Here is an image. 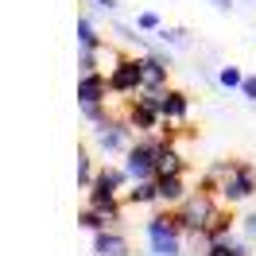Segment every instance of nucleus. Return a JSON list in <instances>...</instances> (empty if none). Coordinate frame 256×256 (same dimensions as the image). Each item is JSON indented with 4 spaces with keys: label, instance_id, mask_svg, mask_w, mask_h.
I'll return each mask as SVG.
<instances>
[{
    "label": "nucleus",
    "instance_id": "obj_4",
    "mask_svg": "<svg viewBox=\"0 0 256 256\" xmlns=\"http://www.w3.org/2000/svg\"><path fill=\"white\" fill-rule=\"evenodd\" d=\"M218 198H222L225 206H237V202H248V198H256V171H252V163L240 160L237 167H233V171L222 178Z\"/></svg>",
    "mask_w": 256,
    "mask_h": 256
},
{
    "label": "nucleus",
    "instance_id": "obj_11",
    "mask_svg": "<svg viewBox=\"0 0 256 256\" xmlns=\"http://www.w3.org/2000/svg\"><path fill=\"white\" fill-rule=\"evenodd\" d=\"M94 252L97 256H128L132 248H128V237L120 229H101V233H94Z\"/></svg>",
    "mask_w": 256,
    "mask_h": 256
},
{
    "label": "nucleus",
    "instance_id": "obj_5",
    "mask_svg": "<svg viewBox=\"0 0 256 256\" xmlns=\"http://www.w3.org/2000/svg\"><path fill=\"white\" fill-rule=\"evenodd\" d=\"M171 86V54L163 47L140 54V90H167Z\"/></svg>",
    "mask_w": 256,
    "mask_h": 256
},
{
    "label": "nucleus",
    "instance_id": "obj_23",
    "mask_svg": "<svg viewBox=\"0 0 256 256\" xmlns=\"http://www.w3.org/2000/svg\"><path fill=\"white\" fill-rule=\"evenodd\" d=\"M101 54H105V47H101V50H78V74H94V70H101Z\"/></svg>",
    "mask_w": 256,
    "mask_h": 256
},
{
    "label": "nucleus",
    "instance_id": "obj_1",
    "mask_svg": "<svg viewBox=\"0 0 256 256\" xmlns=\"http://www.w3.org/2000/svg\"><path fill=\"white\" fill-rule=\"evenodd\" d=\"M160 101H163V90H136V94L128 97L124 120L136 128L140 136L156 132V128L163 124V109H160Z\"/></svg>",
    "mask_w": 256,
    "mask_h": 256
},
{
    "label": "nucleus",
    "instance_id": "obj_10",
    "mask_svg": "<svg viewBox=\"0 0 256 256\" xmlns=\"http://www.w3.org/2000/svg\"><path fill=\"white\" fill-rule=\"evenodd\" d=\"M156 186H160V206H178L190 194L186 175H156Z\"/></svg>",
    "mask_w": 256,
    "mask_h": 256
},
{
    "label": "nucleus",
    "instance_id": "obj_20",
    "mask_svg": "<svg viewBox=\"0 0 256 256\" xmlns=\"http://www.w3.org/2000/svg\"><path fill=\"white\" fill-rule=\"evenodd\" d=\"M97 178V167H94V156L86 152V148H78V190H90Z\"/></svg>",
    "mask_w": 256,
    "mask_h": 256
},
{
    "label": "nucleus",
    "instance_id": "obj_26",
    "mask_svg": "<svg viewBox=\"0 0 256 256\" xmlns=\"http://www.w3.org/2000/svg\"><path fill=\"white\" fill-rule=\"evenodd\" d=\"M240 97L256 105V74H244V82H240Z\"/></svg>",
    "mask_w": 256,
    "mask_h": 256
},
{
    "label": "nucleus",
    "instance_id": "obj_21",
    "mask_svg": "<svg viewBox=\"0 0 256 256\" xmlns=\"http://www.w3.org/2000/svg\"><path fill=\"white\" fill-rule=\"evenodd\" d=\"M78 109H82V120H86L90 128H101L112 116V112H109V101H105V105H78Z\"/></svg>",
    "mask_w": 256,
    "mask_h": 256
},
{
    "label": "nucleus",
    "instance_id": "obj_14",
    "mask_svg": "<svg viewBox=\"0 0 256 256\" xmlns=\"http://www.w3.org/2000/svg\"><path fill=\"white\" fill-rule=\"evenodd\" d=\"M240 218H233V210L222 206L218 214H214V222L206 225V233L198 237V244H206V240H225V237H233V225H237Z\"/></svg>",
    "mask_w": 256,
    "mask_h": 256
},
{
    "label": "nucleus",
    "instance_id": "obj_2",
    "mask_svg": "<svg viewBox=\"0 0 256 256\" xmlns=\"http://www.w3.org/2000/svg\"><path fill=\"white\" fill-rule=\"evenodd\" d=\"M218 210H222L218 194H210V190H190V194H186V198L178 202V214H182V225H186V237H194V240L202 237Z\"/></svg>",
    "mask_w": 256,
    "mask_h": 256
},
{
    "label": "nucleus",
    "instance_id": "obj_13",
    "mask_svg": "<svg viewBox=\"0 0 256 256\" xmlns=\"http://www.w3.org/2000/svg\"><path fill=\"white\" fill-rule=\"evenodd\" d=\"M160 175H186V156L175 140L160 136Z\"/></svg>",
    "mask_w": 256,
    "mask_h": 256
},
{
    "label": "nucleus",
    "instance_id": "obj_18",
    "mask_svg": "<svg viewBox=\"0 0 256 256\" xmlns=\"http://www.w3.org/2000/svg\"><path fill=\"white\" fill-rule=\"evenodd\" d=\"M74 32H78V50H101L105 47V39L97 35V28H94L90 16H78V28H74Z\"/></svg>",
    "mask_w": 256,
    "mask_h": 256
},
{
    "label": "nucleus",
    "instance_id": "obj_17",
    "mask_svg": "<svg viewBox=\"0 0 256 256\" xmlns=\"http://www.w3.org/2000/svg\"><path fill=\"white\" fill-rule=\"evenodd\" d=\"M248 244H252V240H244V237L206 240V244H202V256H252V252H248Z\"/></svg>",
    "mask_w": 256,
    "mask_h": 256
},
{
    "label": "nucleus",
    "instance_id": "obj_22",
    "mask_svg": "<svg viewBox=\"0 0 256 256\" xmlns=\"http://www.w3.org/2000/svg\"><path fill=\"white\" fill-rule=\"evenodd\" d=\"M240 82H244V70H240V66H222V70H218V86H222V90H240Z\"/></svg>",
    "mask_w": 256,
    "mask_h": 256
},
{
    "label": "nucleus",
    "instance_id": "obj_8",
    "mask_svg": "<svg viewBox=\"0 0 256 256\" xmlns=\"http://www.w3.org/2000/svg\"><path fill=\"white\" fill-rule=\"evenodd\" d=\"M112 97V86H109V74H78V105H105Z\"/></svg>",
    "mask_w": 256,
    "mask_h": 256
},
{
    "label": "nucleus",
    "instance_id": "obj_7",
    "mask_svg": "<svg viewBox=\"0 0 256 256\" xmlns=\"http://www.w3.org/2000/svg\"><path fill=\"white\" fill-rule=\"evenodd\" d=\"M109 86L116 97H132L140 90V54H120L109 70Z\"/></svg>",
    "mask_w": 256,
    "mask_h": 256
},
{
    "label": "nucleus",
    "instance_id": "obj_19",
    "mask_svg": "<svg viewBox=\"0 0 256 256\" xmlns=\"http://www.w3.org/2000/svg\"><path fill=\"white\" fill-rule=\"evenodd\" d=\"M160 43L163 47H171V50H190L194 47V39H190V32L186 28H160Z\"/></svg>",
    "mask_w": 256,
    "mask_h": 256
},
{
    "label": "nucleus",
    "instance_id": "obj_28",
    "mask_svg": "<svg viewBox=\"0 0 256 256\" xmlns=\"http://www.w3.org/2000/svg\"><path fill=\"white\" fill-rule=\"evenodd\" d=\"M90 4H97V8H105V12H116V0H90Z\"/></svg>",
    "mask_w": 256,
    "mask_h": 256
},
{
    "label": "nucleus",
    "instance_id": "obj_16",
    "mask_svg": "<svg viewBox=\"0 0 256 256\" xmlns=\"http://www.w3.org/2000/svg\"><path fill=\"white\" fill-rule=\"evenodd\" d=\"M148 256H182V233H148Z\"/></svg>",
    "mask_w": 256,
    "mask_h": 256
},
{
    "label": "nucleus",
    "instance_id": "obj_6",
    "mask_svg": "<svg viewBox=\"0 0 256 256\" xmlns=\"http://www.w3.org/2000/svg\"><path fill=\"white\" fill-rule=\"evenodd\" d=\"M97 132V152H105V156H124L128 148H132V132L136 128L128 124L124 116H109L101 128H94Z\"/></svg>",
    "mask_w": 256,
    "mask_h": 256
},
{
    "label": "nucleus",
    "instance_id": "obj_9",
    "mask_svg": "<svg viewBox=\"0 0 256 256\" xmlns=\"http://www.w3.org/2000/svg\"><path fill=\"white\" fill-rule=\"evenodd\" d=\"M160 109H163V120H167V124L186 128V120H190V97L182 94V90H175V86H167Z\"/></svg>",
    "mask_w": 256,
    "mask_h": 256
},
{
    "label": "nucleus",
    "instance_id": "obj_27",
    "mask_svg": "<svg viewBox=\"0 0 256 256\" xmlns=\"http://www.w3.org/2000/svg\"><path fill=\"white\" fill-rule=\"evenodd\" d=\"M214 12H233V0H206Z\"/></svg>",
    "mask_w": 256,
    "mask_h": 256
},
{
    "label": "nucleus",
    "instance_id": "obj_12",
    "mask_svg": "<svg viewBox=\"0 0 256 256\" xmlns=\"http://www.w3.org/2000/svg\"><path fill=\"white\" fill-rule=\"evenodd\" d=\"M124 222L120 214H109V210H97V206H86L78 214V225L86 233H101V229H116V225Z\"/></svg>",
    "mask_w": 256,
    "mask_h": 256
},
{
    "label": "nucleus",
    "instance_id": "obj_25",
    "mask_svg": "<svg viewBox=\"0 0 256 256\" xmlns=\"http://www.w3.org/2000/svg\"><path fill=\"white\" fill-rule=\"evenodd\" d=\"M136 28H140V32H160L163 24H160L156 12H140V16H136Z\"/></svg>",
    "mask_w": 256,
    "mask_h": 256
},
{
    "label": "nucleus",
    "instance_id": "obj_24",
    "mask_svg": "<svg viewBox=\"0 0 256 256\" xmlns=\"http://www.w3.org/2000/svg\"><path fill=\"white\" fill-rule=\"evenodd\" d=\"M240 237H244V240H252V244H256V210H248V214L240 218Z\"/></svg>",
    "mask_w": 256,
    "mask_h": 256
},
{
    "label": "nucleus",
    "instance_id": "obj_3",
    "mask_svg": "<svg viewBox=\"0 0 256 256\" xmlns=\"http://www.w3.org/2000/svg\"><path fill=\"white\" fill-rule=\"evenodd\" d=\"M124 171L136 178H156L160 175V136H140V140H132V148L124 152Z\"/></svg>",
    "mask_w": 256,
    "mask_h": 256
},
{
    "label": "nucleus",
    "instance_id": "obj_15",
    "mask_svg": "<svg viewBox=\"0 0 256 256\" xmlns=\"http://www.w3.org/2000/svg\"><path fill=\"white\" fill-rule=\"evenodd\" d=\"M124 202H128V206H156V202H160L156 178H136V182L124 190Z\"/></svg>",
    "mask_w": 256,
    "mask_h": 256
}]
</instances>
